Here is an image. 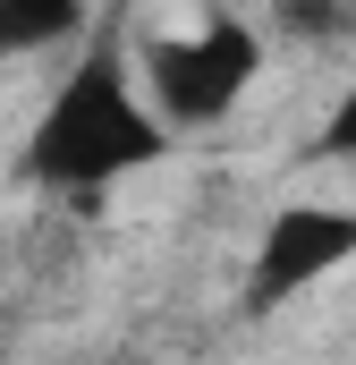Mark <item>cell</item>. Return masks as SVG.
<instances>
[{"mask_svg":"<svg viewBox=\"0 0 356 365\" xmlns=\"http://www.w3.org/2000/svg\"><path fill=\"white\" fill-rule=\"evenodd\" d=\"M170 128L153 110V93L136 77V43L119 26H93L68 51V68L51 77L43 110L26 119L17 145V179L43 195H110V187L145 179L153 162H170Z\"/></svg>","mask_w":356,"mask_h":365,"instance_id":"1","label":"cell"},{"mask_svg":"<svg viewBox=\"0 0 356 365\" xmlns=\"http://www.w3.org/2000/svg\"><path fill=\"white\" fill-rule=\"evenodd\" d=\"M305 162H323V170H356V77L331 93V110L314 119V136H305Z\"/></svg>","mask_w":356,"mask_h":365,"instance_id":"5","label":"cell"},{"mask_svg":"<svg viewBox=\"0 0 356 365\" xmlns=\"http://www.w3.org/2000/svg\"><path fill=\"white\" fill-rule=\"evenodd\" d=\"M93 26L60 0H9L0 9V51H43V43H85Z\"/></svg>","mask_w":356,"mask_h":365,"instance_id":"4","label":"cell"},{"mask_svg":"<svg viewBox=\"0 0 356 365\" xmlns=\"http://www.w3.org/2000/svg\"><path fill=\"white\" fill-rule=\"evenodd\" d=\"M356 264V204H314V195H297V204H271L263 230H255V247H246V314L271 323V314H288L297 297H314L323 280H340Z\"/></svg>","mask_w":356,"mask_h":365,"instance_id":"3","label":"cell"},{"mask_svg":"<svg viewBox=\"0 0 356 365\" xmlns=\"http://www.w3.org/2000/svg\"><path fill=\"white\" fill-rule=\"evenodd\" d=\"M136 77L153 93L162 128L187 136V128H221L255 77H263V26L238 17V9H187V17H162L136 34Z\"/></svg>","mask_w":356,"mask_h":365,"instance_id":"2","label":"cell"}]
</instances>
